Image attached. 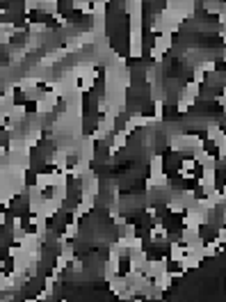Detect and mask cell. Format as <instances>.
<instances>
[{
  "label": "cell",
  "mask_w": 226,
  "mask_h": 302,
  "mask_svg": "<svg viewBox=\"0 0 226 302\" xmlns=\"http://www.w3.org/2000/svg\"><path fill=\"white\" fill-rule=\"evenodd\" d=\"M174 282H176V279H174V277H171L167 270H162V272H158V275L153 277V286L160 291V293H167V291L174 286Z\"/></svg>",
  "instance_id": "1"
}]
</instances>
